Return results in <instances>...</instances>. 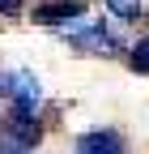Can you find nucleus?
<instances>
[{
	"label": "nucleus",
	"instance_id": "obj_1",
	"mask_svg": "<svg viewBox=\"0 0 149 154\" xmlns=\"http://www.w3.org/2000/svg\"><path fill=\"white\" fill-rule=\"evenodd\" d=\"M115 17H77V22H68L55 30L60 43H68L77 56H89V60H115V56L128 51V43L119 38V30L111 26Z\"/></svg>",
	"mask_w": 149,
	"mask_h": 154
},
{
	"label": "nucleus",
	"instance_id": "obj_2",
	"mask_svg": "<svg viewBox=\"0 0 149 154\" xmlns=\"http://www.w3.org/2000/svg\"><path fill=\"white\" fill-rule=\"evenodd\" d=\"M43 82L22 64H0V103L17 111H39L43 107Z\"/></svg>",
	"mask_w": 149,
	"mask_h": 154
},
{
	"label": "nucleus",
	"instance_id": "obj_3",
	"mask_svg": "<svg viewBox=\"0 0 149 154\" xmlns=\"http://www.w3.org/2000/svg\"><path fill=\"white\" fill-rule=\"evenodd\" d=\"M39 141H43L39 111H17V107H9V116L0 120V150H34Z\"/></svg>",
	"mask_w": 149,
	"mask_h": 154
},
{
	"label": "nucleus",
	"instance_id": "obj_4",
	"mask_svg": "<svg viewBox=\"0 0 149 154\" xmlns=\"http://www.w3.org/2000/svg\"><path fill=\"white\" fill-rule=\"evenodd\" d=\"M81 13H85V0H39L30 9V22L43 26V30H60L68 22H77Z\"/></svg>",
	"mask_w": 149,
	"mask_h": 154
},
{
	"label": "nucleus",
	"instance_id": "obj_5",
	"mask_svg": "<svg viewBox=\"0 0 149 154\" xmlns=\"http://www.w3.org/2000/svg\"><path fill=\"white\" fill-rule=\"evenodd\" d=\"M72 146H77L81 154H119V150H128V137H124L119 128H89Z\"/></svg>",
	"mask_w": 149,
	"mask_h": 154
},
{
	"label": "nucleus",
	"instance_id": "obj_6",
	"mask_svg": "<svg viewBox=\"0 0 149 154\" xmlns=\"http://www.w3.org/2000/svg\"><path fill=\"white\" fill-rule=\"evenodd\" d=\"M102 9L115 17V22H132L136 26L145 17V0H102Z\"/></svg>",
	"mask_w": 149,
	"mask_h": 154
},
{
	"label": "nucleus",
	"instance_id": "obj_7",
	"mask_svg": "<svg viewBox=\"0 0 149 154\" xmlns=\"http://www.w3.org/2000/svg\"><path fill=\"white\" fill-rule=\"evenodd\" d=\"M124 60H128V69L136 77H149V38H136V43L124 51Z\"/></svg>",
	"mask_w": 149,
	"mask_h": 154
},
{
	"label": "nucleus",
	"instance_id": "obj_8",
	"mask_svg": "<svg viewBox=\"0 0 149 154\" xmlns=\"http://www.w3.org/2000/svg\"><path fill=\"white\" fill-rule=\"evenodd\" d=\"M22 13H26V0H0V22H13Z\"/></svg>",
	"mask_w": 149,
	"mask_h": 154
}]
</instances>
